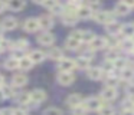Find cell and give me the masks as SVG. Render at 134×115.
I'll return each mask as SVG.
<instances>
[{
  "mask_svg": "<svg viewBox=\"0 0 134 115\" xmlns=\"http://www.w3.org/2000/svg\"><path fill=\"white\" fill-rule=\"evenodd\" d=\"M92 16H94V20H95L97 23H101V25H107V23L115 20V14L108 12V10H98V12H95Z\"/></svg>",
  "mask_w": 134,
  "mask_h": 115,
  "instance_id": "1",
  "label": "cell"
},
{
  "mask_svg": "<svg viewBox=\"0 0 134 115\" xmlns=\"http://www.w3.org/2000/svg\"><path fill=\"white\" fill-rule=\"evenodd\" d=\"M82 105L85 106L87 111H98V109L104 105V102H102V99H99V98H97V96H90L85 101H82Z\"/></svg>",
  "mask_w": 134,
  "mask_h": 115,
  "instance_id": "2",
  "label": "cell"
},
{
  "mask_svg": "<svg viewBox=\"0 0 134 115\" xmlns=\"http://www.w3.org/2000/svg\"><path fill=\"white\" fill-rule=\"evenodd\" d=\"M59 69H61V72H72L76 69V63L74 59H69V58H61L59 59Z\"/></svg>",
  "mask_w": 134,
  "mask_h": 115,
  "instance_id": "3",
  "label": "cell"
},
{
  "mask_svg": "<svg viewBox=\"0 0 134 115\" xmlns=\"http://www.w3.org/2000/svg\"><path fill=\"white\" fill-rule=\"evenodd\" d=\"M46 99V92L43 89H35V91L30 92V104H35V105H39L43 101Z\"/></svg>",
  "mask_w": 134,
  "mask_h": 115,
  "instance_id": "4",
  "label": "cell"
},
{
  "mask_svg": "<svg viewBox=\"0 0 134 115\" xmlns=\"http://www.w3.org/2000/svg\"><path fill=\"white\" fill-rule=\"evenodd\" d=\"M88 48H90L91 50H99V49L107 48V39L99 37V36H95L90 43H88Z\"/></svg>",
  "mask_w": 134,
  "mask_h": 115,
  "instance_id": "5",
  "label": "cell"
},
{
  "mask_svg": "<svg viewBox=\"0 0 134 115\" xmlns=\"http://www.w3.org/2000/svg\"><path fill=\"white\" fill-rule=\"evenodd\" d=\"M38 42L41 43L42 46H51V45H53V42H55V36H53L51 32L45 30L43 33H41L38 36Z\"/></svg>",
  "mask_w": 134,
  "mask_h": 115,
  "instance_id": "6",
  "label": "cell"
},
{
  "mask_svg": "<svg viewBox=\"0 0 134 115\" xmlns=\"http://www.w3.org/2000/svg\"><path fill=\"white\" fill-rule=\"evenodd\" d=\"M74 80H75V76H74L72 72H59L58 75V82L61 85L66 86V85H72Z\"/></svg>",
  "mask_w": 134,
  "mask_h": 115,
  "instance_id": "7",
  "label": "cell"
},
{
  "mask_svg": "<svg viewBox=\"0 0 134 115\" xmlns=\"http://www.w3.org/2000/svg\"><path fill=\"white\" fill-rule=\"evenodd\" d=\"M117 88H111V86H105L101 92V98L104 101H113L117 98Z\"/></svg>",
  "mask_w": 134,
  "mask_h": 115,
  "instance_id": "8",
  "label": "cell"
},
{
  "mask_svg": "<svg viewBox=\"0 0 134 115\" xmlns=\"http://www.w3.org/2000/svg\"><path fill=\"white\" fill-rule=\"evenodd\" d=\"M23 29L26 32H36L39 29V20L35 17H29L23 22Z\"/></svg>",
  "mask_w": 134,
  "mask_h": 115,
  "instance_id": "9",
  "label": "cell"
},
{
  "mask_svg": "<svg viewBox=\"0 0 134 115\" xmlns=\"http://www.w3.org/2000/svg\"><path fill=\"white\" fill-rule=\"evenodd\" d=\"M62 22H64V25L66 26H74L76 25V22H78V16H76V13H68V12H62Z\"/></svg>",
  "mask_w": 134,
  "mask_h": 115,
  "instance_id": "10",
  "label": "cell"
},
{
  "mask_svg": "<svg viewBox=\"0 0 134 115\" xmlns=\"http://www.w3.org/2000/svg\"><path fill=\"white\" fill-rule=\"evenodd\" d=\"M105 30L108 32V34L115 36V34H118L120 32H121V23H118L117 20H113V22L105 25Z\"/></svg>",
  "mask_w": 134,
  "mask_h": 115,
  "instance_id": "11",
  "label": "cell"
},
{
  "mask_svg": "<svg viewBox=\"0 0 134 115\" xmlns=\"http://www.w3.org/2000/svg\"><path fill=\"white\" fill-rule=\"evenodd\" d=\"M38 20H39V27L45 29V30H49L53 26V19L49 14H43V16H41Z\"/></svg>",
  "mask_w": 134,
  "mask_h": 115,
  "instance_id": "12",
  "label": "cell"
},
{
  "mask_svg": "<svg viewBox=\"0 0 134 115\" xmlns=\"http://www.w3.org/2000/svg\"><path fill=\"white\" fill-rule=\"evenodd\" d=\"M102 75H104V72H102L101 68H88L87 69V76L90 78V79H92V80L101 79Z\"/></svg>",
  "mask_w": 134,
  "mask_h": 115,
  "instance_id": "13",
  "label": "cell"
},
{
  "mask_svg": "<svg viewBox=\"0 0 134 115\" xmlns=\"http://www.w3.org/2000/svg\"><path fill=\"white\" fill-rule=\"evenodd\" d=\"M65 102H66L68 106L75 108V106H78V105H81V104H82V96H81V95H78V94H72V95H69V96L66 98Z\"/></svg>",
  "mask_w": 134,
  "mask_h": 115,
  "instance_id": "14",
  "label": "cell"
},
{
  "mask_svg": "<svg viewBox=\"0 0 134 115\" xmlns=\"http://www.w3.org/2000/svg\"><path fill=\"white\" fill-rule=\"evenodd\" d=\"M94 12L91 10L88 6H78V10H76V16L78 19H90L92 16Z\"/></svg>",
  "mask_w": 134,
  "mask_h": 115,
  "instance_id": "15",
  "label": "cell"
},
{
  "mask_svg": "<svg viewBox=\"0 0 134 115\" xmlns=\"http://www.w3.org/2000/svg\"><path fill=\"white\" fill-rule=\"evenodd\" d=\"M18 27V20L15 17H6V19L2 22V29L3 30H13V29Z\"/></svg>",
  "mask_w": 134,
  "mask_h": 115,
  "instance_id": "16",
  "label": "cell"
},
{
  "mask_svg": "<svg viewBox=\"0 0 134 115\" xmlns=\"http://www.w3.org/2000/svg\"><path fill=\"white\" fill-rule=\"evenodd\" d=\"M29 58H30V60H32L33 63H41V62L45 60L46 55H45L42 50H32L29 53Z\"/></svg>",
  "mask_w": 134,
  "mask_h": 115,
  "instance_id": "17",
  "label": "cell"
},
{
  "mask_svg": "<svg viewBox=\"0 0 134 115\" xmlns=\"http://www.w3.org/2000/svg\"><path fill=\"white\" fill-rule=\"evenodd\" d=\"M121 79L125 80V82H131V80L134 79V69L128 68V66L122 68L121 69Z\"/></svg>",
  "mask_w": 134,
  "mask_h": 115,
  "instance_id": "18",
  "label": "cell"
},
{
  "mask_svg": "<svg viewBox=\"0 0 134 115\" xmlns=\"http://www.w3.org/2000/svg\"><path fill=\"white\" fill-rule=\"evenodd\" d=\"M25 0H9L7 2V7L10 9V10H13V12H19V10H22V9L25 7Z\"/></svg>",
  "mask_w": 134,
  "mask_h": 115,
  "instance_id": "19",
  "label": "cell"
},
{
  "mask_svg": "<svg viewBox=\"0 0 134 115\" xmlns=\"http://www.w3.org/2000/svg\"><path fill=\"white\" fill-rule=\"evenodd\" d=\"M121 34L124 37H134V23H127V25H121Z\"/></svg>",
  "mask_w": 134,
  "mask_h": 115,
  "instance_id": "20",
  "label": "cell"
},
{
  "mask_svg": "<svg viewBox=\"0 0 134 115\" xmlns=\"http://www.w3.org/2000/svg\"><path fill=\"white\" fill-rule=\"evenodd\" d=\"M75 63H76V68H79V69H88L90 68V63H91V58L82 55V56H79L75 60Z\"/></svg>",
  "mask_w": 134,
  "mask_h": 115,
  "instance_id": "21",
  "label": "cell"
},
{
  "mask_svg": "<svg viewBox=\"0 0 134 115\" xmlns=\"http://www.w3.org/2000/svg\"><path fill=\"white\" fill-rule=\"evenodd\" d=\"M4 68H6L7 71H16V69H19V59L15 56H10L9 59L4 62Z\"/></svg>",
  "mask_w": 134,
  "mask_h": 115,
  "instance_id": "22",
  "label": "cell"
},
{
  "mask_svg": "<svg viewBox=\"0 0 134 115\" xmlns=\"http://www.w3.org/2000/svg\"><path fill=\"white\" fill-rule=\"evenodd\" d=\"M33 66V62L30 60L29 56H23L19 59V69H23V71H30Z\"/></svg>",
  "mask_w": 134,
  "mask_h": 115,
  "instance_id": "23",
  "label": "cell"
},
{
  "mask_svg": "<svg viewBox=\"0 0 134 115\" xmlns=\"http://www.w3.org/2000/svg\"><path fill=\"white\" fill-rule=\"evenodd\" d=\"M12 83L15 86H23V85H26V83H27V76H26V75H23V73L15 75L13 79H12Z\"/></svg>",
  "mask_w": 134,
  "mask_h": 115,
  "instance_id": "24",
  "label": "cell"
},
{
  "mask_svg": "<svg viewBox=\"0 0 134 115\" xmlns=\"http://www.w3.org/2000/svg\"><path fill=\"white\" fill-rule=\"evenodd\" d=\"M115 13L117 14H120V16H125V14H128L130 13V7H128L127 4H124L122 2H120V3H117L115 4Z\"/></svg>",
  "mask_w": 134,
  "mask_h": 115,
  "instance_id": "25",
  "label": "cell"
},
{
  "mask_svg": "<svg viewBox=\"0 0 134 115\" xmlns=\"http://www.w3.org/2000/svg\"><path fill=\"white\" fill-rule=\"evenodd\" d=\"M79 45H81V40L75 39V37H72V36H69L66 39V42H65V46H66L68 49H72V50L79 49Z\"/></svg>",
  "mask_w": 134,
  "mask_h": 115,
  "instance_id": "26",
  "label": "cell"
},
{
  "mask_svg": "<svg viewBox=\"0 0 134 115\" xmlns=\"http://www.w3.org/2000/svg\"><path fill=\"white\" fill-rule=\"evenodd\" d=\"M118 46H121V49H124V50L131 52V50L134 49V39H131V37H127L125 40L120 42V43H118Z\"/></svg>",
  "mask_w": 134,
  "mask_h": 115,
  "instance_id": "27",
  "label": "cell"
},
{
  "mask_svg": "<svg viewBox=\"0 0 134 115\" xmlns=\"http://www.w3.org/2000/svg\"><path fill=\"white\" fill-rule=\"evenodd\" d=\"M48 58H49V59H53V60H59L62 58V50L58 48H52L48 52Z\"/></svg>",
  "mask_w": 134,
  "mask_h": 115,
  "instance_id": "28",
  "label": "cell"
},
{
  "mask_svg": "<svg viewBox=\"0 0 134 115\" xmlns=\"http://www.w3.org/2000/svg\"><path fill=\"white\" fill-rule=\"evenodd\" d=\"M18 102L22 105H27L30 104V92H20L18 95Z\"/></svg>",
  "mask_w": 134,
  "mask_h": 115,
  "instance_id": "29",
  "label": "cell"
},
{
  "mask_svg": "<svg viewBox=\"0 0 134 115\" xmlns=\"http://www.w3.org/2000/svg\"><path fill=\"white\" fill-rule=\"evenodd\" d=\"M113 63H114V69H120V71L127 66V60H125L124 58H118V56L113 60Z\"/></svg>",
  "mask_w": 134,
  "mask_h": 115,
  "instance_id": "30",
  "label": "cell"
},
{
  "mask_svg": "<svg viewBox=\"0 0 134 115\" xmlns=\"http://www.w3.org/2000/svg\"><path fill=\"white\" fill-rule=\"evenodd\" d=\"M2 92H3L4 98H12V96H15V95H16L15 89H13L10 85H3V86H2Z\"/></svg>",
  "mask_w": 134,
  "mask_h": 115,
  "instance_id": "31",
  "label": "cell"
},
{
  "mask_svg": "<svg viewBox=\"0 0 134 115\" xmlns=\"http://www.w3.org/2000/svg\"><path fill=\"white\" fill-rule=\"evenodd\" d=\"M98 114H99V115H115V111H114L113 106L102 105L101 108L98 109Z\"/></svg>",
  "mask_w": 134,
  "mask_h": 115,
  "instance_id": "32",
  "label": "cell"
},
{
  "mask_svg": "<svg viewBox=\"0 0 134 115\" xmlns=\"http://www.w3.org/2000/svg\"><path fill=\"white\" fill-rule=\"evenodd\" d=\"M95 37V34L92 33L91 30H82V37H81V42H85V43H90L91 40Z\"/></svg>",
  "mask_w": 134,
  "mask_h": 115,
  "instance_id": "33",
  "label": "cell"
},
{
  "mask_svg": "<svg viewBox=\"0 0 134 115\" xmlns=\"http://www.w3.org/2000/svg\"><path fill=\"white\" fill-rule=\"evenodd\" d=\"M87 6H88V7H90L92 12H98L99 9H101V2H99V0H90Z\"/></svg>",
  "mask_w": 134,
  "mask_h": 115,
  "instance_id": "34",
  "label": "cell"
},
{
  "mask_svg": "<svg viewBox=\"0 0 134 115\" xmlns=\"http://www.w3.org/2000/svg\"><path fill=\"white\" fill-rule=\"evenodd\" d=\"M43 6H45L46 9H49L51 12H52L55 7H58V6H61V4H59V2H58V0H45Z\"/></svg>",
  "mask_w": 134,
  "mask_h": 115,
  "instance_id": "35",
  "label": "cell"
},
{
  "mask_svg": "<svg viewBox=\"0 0 134 115\" xmlns=\"http://www.w3.org/2000/svg\"><path fill=\"white\" fill-rule=\"evenodd\" d=\"M120 80L117 79V76H108V79L105 80V85L107 86H111V88H117Z\"/></svg>",
  "mask_w": 134,
  "mask_h": 115,
  "instance_id": "36",
  "label": "cell"
},
{
  "mask_svg": "<svg viewBox=\"0 0 134 115\" xmlns=\"http://www.w3.org/2000/svg\"><path fill=\"white\" fill-rule=\"evenodd\" d=\"M85 112H87V109H85V106L82 104L72 108V115H85Z\"/></svg>",
  "mask_w": 134,
  "mask_h": 115,
  "instance_id": "37",
  "label": "cell"
},
{
  "mask_svg": "<svg viewBox=\"0 0 134 115\" xmlns=\"http://www.w3.org/2000/svg\"><path fill=\"white\" fill-rule=\"evenodd\" d=\"M43 115H64V114H62V111L59 108L52 106V108H48L46 111L43 112Z\"/></svg>",
  "mask_w": 134,
  "mask_h": 115,
  "instance_id": "38",
  "label": "cell"
},
{
  "mask_svg": "<svg viewBox=\"0 0 134 115\" xmlns=\"http://www.w3.org/2000/svg\"><path fill=\"white\" fill-rule=\"evenodd\" d=\"M26 48H27V40H25V39L15 42V46H13V49H22V50H25Z\"/></svg>",
  "mask_w": 134,
  "mask_h": 115,
  "instance_id": "39",
  "label": "cell"
},
{
  "mask_svg": "<svg viewBox=\"0 0 134 115\" xmlns=\"http://www.w3.org/2000/svg\"><path fill=\"white\" fill-rule=\"evenodd\" d=\"M104 69L105 71H108V72H111V71H114V63H113V60H110V59H105V62H104Z\"/></svg>",
  "mask_w": 134,
  "mask_h": 115,
  "instance_id": "40",
  "label": "cell"
},
{
  "mask_svg": "<svg viewBox=\"0 0 134 115\" xmlns=\"http://www.w3.org/2000/svg\"><path fill=\"white\" fill-rule=\"evenodd\" d=\"M127 94L131 99H134V83L133 82H128V86H127Z\"/></svg>",
  "mask_w": 134,
  "mask_h": 115,
  "instance_id": "41",
  "label": "cell"
},
{
  "mask_svg": "<svg viewBox=\"0 0 134 115\" xmlns=\"http://www.w3.org/2000/svg\"><path fill=\"white\" fill-rule=\"evenodd\" d=\"M121 115H134V109L133 108H122Z\"/></svg>",
  "mask_w": 134,
  "mask_h": 115,
  "instance_id": "42",
  "label": "cell"
},
{
  "mask_svg": "<svg viewBox=\"0 0 134 115\" xmlns=\"http://www.w3.org/2000/svg\"><path fill=\"white\" fill-rule=\"evenodd\" d=\"M71 36L75 37V39H78V40H81V37H82V30H75V32H72V33H71Z\"/></svg>",
  "mask_w": 134,
  "mask_h": 115,
  "instance_id": "43",
  "label": "cell"
},
{
  "mask_svg": "<svg viewBox=\"0 0 134 115\" xmlns=\"http://www.w3.org/2000/svg\"><path fill=\"white\" fill-rule=\"evenodd\" d=\"M0 114H2V115H13V109H10V108H3L2 111H0Z\"/></svg>",
  "mask_w": 134,
  "mask_h": 115,
  "instance_id": "44",
  "label": "cell"
},
{
  "mask_svg": "<svg viewBox=\"0 0 134 115\" xmlns=\"http://www.w3.org/2000/svg\"><path fill=\"white\" fill-rule=\"evenodd\" d=\"M13 115H27V114L23 111V109H20V108H16V109H13Z\"/></svg>",
  "mask_w": 134,
  "mask_h": 115,
  "instance_id": "45",
  "label": "cell"
},
{
  "mask_svg": "<svg viewBox=\"0 0 134 115\" xmlns=\"http://www.w3.org/2000/svg\"><path fill=\"white\" fill-rule=\"evenodd\" d=\"M121 2L124 3V4H127L130 9H131V7H134V0H121Z\"/></svg>",
  "mask_w": 134,
  "mask_h": 115,
  "instance_id": "46",
  "label": "cell"
},
{
  "mask_svg": "<svg viewBox=\"0 0 134 115\" xmlns=\"http://www.w3.org/2000/svg\"><path fill=\"white\" fill-rule=\"evenodd\" d=\"M6 7H7V4L3 2V0H0V13H2V12H3Z\"/></svg>",
  "mask_w": 134,
  "mask_h": 115,
  "instance_id": "47",
  "label": "cell"
},
{
  "mask_svg": "<svg viewBox=\"0 0 134 115\" xmlns=\"http://www.w3.org/2000/svg\"><path fill=\"white\" fill-rule=\"evenodd\" d=\"M33 3H36V4H43L45 3V0H32Z\"/></svg>",
  "mask_w": 134,
  "mask_h": 115,
  "instance_id": "48",
  "label": "cell"
},
{
  "mask_svg": "<svg viewBox=\"0 0 134 115\" xmlns=\"http://www.w3.org/2000/svg\"><path fill=\"white\" fill-rule=\"evenodd\" d=\"M4 85V78H3V75H0V86H3Z\"/></svg>",
  "mask_w": 134,
  "mask_h": 115,
  "instance_id": "49",
  "label": "cell"
},
{
  "mask_svg": "<svg viewBox=\"0 0 134 115\" xmlns=\"http://www.w3.org/2000/svg\"><path fill=\"white\" fill-rule=\"evenodd\" d=\"M2 99H4V95H3V92H2V89H0V101Z\"/></svg>",
  "mask_w": 134,
  "mask_h": 115,
  "instance_id": "50",
  "label": "cell"
},
{
  "mask_svg": "<svg viewBox=\"0 0 134 115\" xmlns=\"http://www.w3.org/2000/svg\"><path fill=\"white\" fill-rule=\"evenodd\" d=\"M81 2H84V0H74V3H81Z\"/></svg>",
  "mask_w": 134,
  "mask_h": 115,
  "instance_id": "51",
  "label": "cell"
},
{
  "mask_svg": "<svg viewBox=\"0 0 134 115\" xmlns=\"http://www.w3.org/2000/svg\"><path fill=\"white\" fill-rule=\"evenodd\" d=\"M2 40H3V37H2V36H0V42H2Z\"/></svg>",
  "mask_w": 134,
  "mask_h": 115,
  "instance_id": "52",
  "label": "cell"
},
{
  "mask_svg": "<svg viewBox=\"0 0 134 115\" xmlns=\"http://www.w3.org/2000/svg\"><path fill=\"white\" fill-rule=\"evenodd\" d=\"M0 52H2V49H0Z\"/></svg>",
  "mask_w": 134,
  "mask_h": 115,
  "instance_id": "53",
  "label": "cell"
},
{
  "mask_svg": "<svg viewBox=\"0 0 134 115\" xmlns=\"http://www.w3.org/2000/svg\"><path fill=\"white\" fill-rule=\"evenodd\" d=\"M0 115H2V114H0Z\"/></svg>",
  "mask_w": 134,
  "mask_h": 115,
  "instance_id": "54",
  "label": "cell"
}]
</instances>
